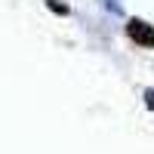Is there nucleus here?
Instances as JSON below:
<instances>
[{
    "label": "nucleus",
    "mask_w": 154,
    "mask_h": 154,
    "mask_svg": "<svg viewBox=\"0 0 154 154\" xmlns=\"http://www.w3.org/2000/svg\"><path fill=\"white\" fill-rule=\"evenodd\" d=\"M145 99H148V108H154V89H148V93H145Z\"/></svg>",
    "instance_id": "nucleus-2"
},
{
    "label": "nucleus",
    "mask_w": 154,
    "mask_h": 154,
    "mask_svg": "<svg viewBox=\"0 0 154 154\" xmlns=\"http://www.w3.org/2000/svg\"><path fill=\"white\" fill-rule=\"evenodd\" d=\"M126 31H130V37H133L139 46H148V49L154 46V28H151L148 22H142V19H130V22H126Z\"/></svg>",
    "instance_id": "nucleus-1"
}]
</instances>
